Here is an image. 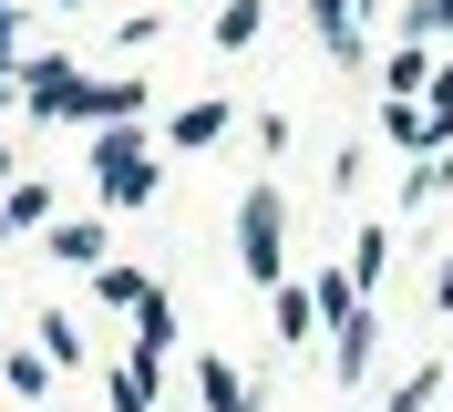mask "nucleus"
<instances>
[{
  "instance_id": "6e6552de",
  "label": "nucleus",
  "mask_w": 453,
  "mask_h": 412,
  "mask_svg": "<svg viewBox=\"0 0 453 412\" xmlns=\"http://www.w3.org/2000/svg\"><path fill=\"white\" fill-rule=\"evenodd\" d=\"M433 135H453V73H433Z\"/></svg>"
},
{
  "instance_id": "f03ea898",
  "label": "nucleus",
  "mask_w": 453,
  "mask_h": 412,
  "mask_svg": "<svg viewBox=\"0 0 453 412\" xmlns=\"http://www.w3.org/2000/svg\"><path fill=\"white\" fill-rule=\"evenodd\" d=\"M93 175H104V196H113V206L155 196V155H144L134 135H104V144H93Z\"/></svg>"
},
{
  "instance_id": "0eeeda50",
  "label": "nucleus",
  "mask_w": 453,
  "mask_h": 412,
  "mask_svg": "<svg viewBox=\"0 0 453 412\" xmlns=\"http://www.w3.org/2000/svg\"><path fill=\"white\" fill-rule=\"evenodd\" d=\"M42 206H52V196H42V186H21V196H0V227H42Z\"/></svg>"
},
{
  "instance_id": "423d86ee",
  "label": "nucleus",
  "mask_w": 453,
  "mask_h": 412,
  "mask_svg": "<svg viewBox=\"0 0 453 412\" xmlns=\"http://www.w3.org/2000/svg\"><path fill=\"white\" fill-rule=\"evenodd\" d=\"M196 382H206V412H248V382H237V371H226V361H206Z\"/></svg>"
},
{
  "instance_id": "7ed1b4c3",
  "label": "nucleus",
  "mask_w": 453,
  "mask_h": 412,
  "mask_svg": "<svg viewBox=\"0 0 453 412\" xmlns=\"http://www.w3.org/2000/svg\"><path fill=\"white\" fill-rule=\"evenodd\" d=\"M237 237H248L257 278H279V196H248V227H237Z\"/></svg>"
},
{
  "instance_id": "39448f33",
  "label": "nucleus",
  "mask_w": 453,
  "mask_h": 412,
  "mask_svg": "<svg viewBox=\"0 0 453 412\" xmlns=\"http://www.w3.org/2000/svg\"><path fill=\"white\" fill-rule=\"evenodd\" d=\"M165 135H175V144H217V135H226V104H186Z\"/></svg>"
},
{
  "instance_id": "f257e3e1",
  "label": "nucleus",
  "mask_w": 453,
  "mask_h": 412,
  "mask_svg": "<svg viewBox=\"0 0 453 412\" xmlns=\"http://www.w3.org/2000/svg\"><path fill=\"white\" fill-rule=\"evenodd\" d=\"M104 299H113V309H134L144 351H165V340H175V309H165V289H155L144 268H104Z\"/></svg>"
},
{
  "instance_id": "20e7f679",
  "label": "nucleus",
  "mask_w": 453,
  "mask_h": 412,
  "mask_svg": "<svg viewBox=\"0 0 453 412\" xmlns=\"http://www.w3.org/2000/svg\"><path fill=\"white\" fill-rule=\"evenodd\" d=\"M113 412H155V351H134L113 371Z\"/></svg>"
}]
</instances>
